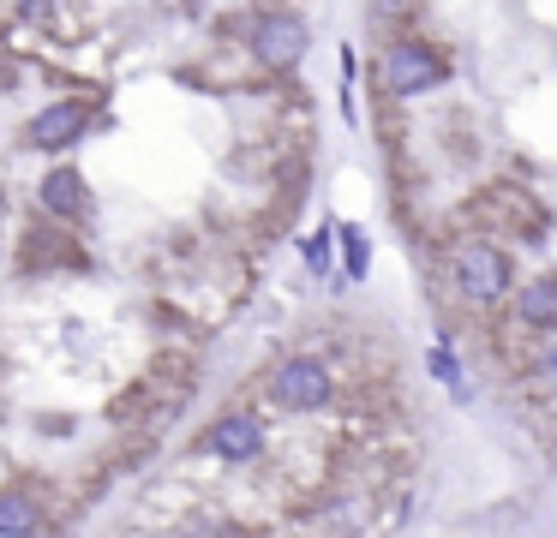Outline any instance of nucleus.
<instances>
[{
    "mask_svg": "<svg viewBox=\"0 0 557 538\" xmlns=\"http://www.w3.org/2000/svg\"><path fill=\"white\" fill-rule=\"evenodd\" d=\"M444 78H449V54L432 48V42H420V36H396V42L377 54V90H384L389 102L425 96V90H437Z\"/></svg>",
    "mask_w": 557,
    "mask_h": 538,
    "instance_id": "f03ea898",
    "label": "nucleus"
},
{
    "mask_svg": "<svg viewBox=\"0 0 557 538\" xmlns=\"http://www.w3.org/2000/svg\"><path fill=\"white\" fill-rule=\"evenodd\" d=\"M516 323L533 335H557V275H533L516 287Z\"/></svg>",
    "mask_w": 557,
    "mask_h": 538,
    "instance_id": "0eeeda50",
    "label": "nucleus"
},
{
    "mask_svg": "<svg viewBox=\"0 0 557 538\" xmlns=\"http://www.w3.org/2000/svg\"><path fill=\"white\" fill-rule=\"evenodd\" d=\"M449 281L468 305H497V299L516 293V270H509V251L492 234H473L449 251Z\"/></svg>",
    "mask_w": 557,
    "mask_h": 538,
    "instance_id": "f257e3e1",
    "label": "nucleus"
},
{
    "mask_svg": "<svg viewBox=\"0 0 557 538\" xmlns=\"http://www.w3.org/2000/svg\"><path fill=\"white\" fill-rule=\"evenodd\" d=\"M425 371H432L437 383H444L449 395H456V401H468V371H461V359L449 353V341H437L432 353H425Z\"/></svg>",
    "mask_w": 557,
    "mask_h": 538,
    "instance_id": "f8f14e48",
    "label": "nucleus"
},
{
    "mask_svg": "<svg viewBox=\"0 0 557 538\" xmlns=\"http://www.w3.org/2000/svg\"><path fill=\"white\" fill-rule=\"evenodd\" d=\"M330 239H336V227H318V234H312V239H306V263H312V270H318V275H324V270H330Z\"/></svg>",
    "mask_w": 557,
    "mask_h": 538,
    "instance_id": "ddd939ff",
    "label": "nucleus"
},
{
    "mask_svg": "<svg viewBox=\"0 0 557 538\" xmlns=\"http://www.w3.org/2000/svg\"><path fill=\"white\" fill-rule=\"evenodd\" d=\"M342 239V270H348V281H366V270H372V239H366V227H336Z\"/></svg>",
    "mask_w": 557,
    "mask_h": 538,
    "instance_id": "9b49d317",
    "label": "nucleus"
},
{
    "mask_svg": "<svg viewBox=\"0 0 557 538\" xmlns=\"http://www.w3.org/2000/svg\"><path fill=\"white\" fill-rule=\"evenodd\" d=\"M85 132H90V108L78 102V96H61V102L37 108V120L25 126V143L61 155V150H73V143H85Z\"/></svg>",
    "mask_w": 557,
    "mask_h": 538,
    "instance_id": "39448f33",
    "label": "nucleus"
},
{
    "mask_svg": "<svg viewBox=\"0 0 557 538\" xmlns=\"http://www.w3.org/2000/svg\"><path fill=\"white\" fill-rule=\"evenodd\" d=\"M37 198H42V210L49 215H61V222H73V215H85V174L78 167H49L42 174V186H37Z\"/></svg>",
    "mask_w": 557,
    "mask_h": 538,
    "instance_id": "1a4fd4ad",
    "label": "nucleus"
},
{
    "mask_svg": "<svg viewBox=\"0 0 557 538\" xmlns=\"http://www.w3.org/2000/svg\"><path fill=\"white\" fill-rule=\"evenodd\" d=\"M468 210H473V215H492V222H516L528 239H540V227H545V215H533V203L521 198L516 186H492L485 198H473Z\"/></svg>",
    "mask_w": 557,
    "mask_h": 538,
    "instance_id": "6e6552de",
    "label": "nucleus"
},
{
    "mask_svg": "<svg viewBox=\"0 0 557 538\" xmlns=\"http://www.w3.org/2000/svg\"><path fill=\"white\" fill-rule=\"evenodd\" d=\"M306 48H312V30H306L300 12H264V18L252 24V54L264 60V66H276V72L300 66Z\"/></svg>",
    "mask_w": 557,
    "mask_h": 538,
    "instance_id": "20e7f679",
    "label": "nucleus"
},
{
    "mask_svg": "<svg viewBox=\"0 0 557 538\" xmlns=\"http://www.w3.org/2000/svg\"><path fill=\"white\" fill-rule=\"evenodd\" d=\"M270 401L282 413H324L336 401V371L324 365L318 353H294L270 371Z\"/></svg>",
    "mask_w": 557,
    "mask_h": 538,
    "instance_id": "7ed1b4c3",
    "label": "nucleus"
},
{
    "mask_svg": "<svg viewBox=\"0 0 557 538\" xmlns=\"http://www.w3.org/2000/svg\"><path fill=\"white\" fill-rule=\"evenodd\" d=\"M0 215H7V198H0Z\"/></svg>",
    "mask_w": 557,
    "mask_h": 538,
    "instance_id": "4468645a",
    "label": "nucleus"
},
{
    "mask_svg": "<svg viewBox=\"0 0 557 538\" xmlns=\"http://www.w3.org/2000/svg\"><path fill=\"white\" fill-rule=\"evenodd\" d=\"M205 449L216 454V461H228V466L258 461V454H264V418L258 413H222L216 425L205 430Z\"/></svg>",
    "mask_w": 557,
    "mask_h": 538,
    "instance_id": "423d86ee",
    "label": "nucleus"
},
{
    "mask_svg": "<svg viewBox=\"0 0 557 538\" xmlns=\"http://www.w3.org/2000/svg\"><path fill=\"white\" fill-rule=\"evenodd\" d=\"M0 533L7 538H37L42 533V514L25 490H0Z\"/></svg>",
    "mask_w": 557,
    "mask_h": 538,
    "instance_id": "9d476101",
    "label": "nucleus"
}]
</instances>
